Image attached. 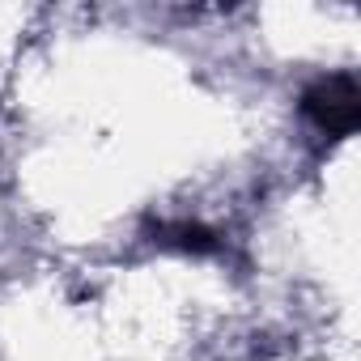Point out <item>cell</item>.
<instances>
[{
	"instance_id": "6da1fadb",
	"label": "cell",
	"mask_w": 361,
	"mask_h": 361,
	"mask_svg": "<svg viewBox=\"0 0 361 361\" xmlns=\"http://www.w3.org/2000/svg\"><path fill=\"white\" fill-rule=\"evenodd\" d=\"M302 111L331 136H348L361 119V94H357V81L353 77H327L319 85L306 90L302 98Z\"/></svg>"
}]
</instances>
